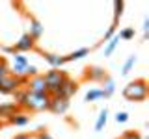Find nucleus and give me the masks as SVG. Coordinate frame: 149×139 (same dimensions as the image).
Returning <instances> with one entry per match:
<instances>
[{
    "mask_svg": "<svg viewBox=\"0 0 149 139\" xmlns=\"http://www.w3.org/2000/svg\"><path fill=\"white\" fill-rule=\"evenodd\" d=\"M86 80H91V82H104L106 78V72H104V69H101V67H90V69H86Z\"/></svg>",
    "mask_w": 149,
    "mask_h": 139,
    "instance_id": "nucleus-10",
    "label": "nucleus"
},
{
    "mask_svg": "<svg viewBox=\"0 0 149 139\" xmlns=\"http://www.w3.org/2000/svg\"><path fill=\"white\" fill-rule=\"evenodd\" d=\"M13 139H37L36 136H30V133H19V136H15Z\"/></svg>",
    "mask_w": 149,
    "mask_h": 139,
    "instance_id": "nucleus-26",
    "label": "nucleus"
},
{
    "mask_svg": "<svg viewBox=\"0 0 149 139\" xmlns=\"http://www.w3.org/2000/svg\"><path fill=\"white\" fill-rule=\"evenodd\" d=\"M123 8H125V4L121 2V0H116V2H114V22H116V24H118L121 13H123Z\"/></svg>",
    "mask_w": 149,
    "mask_h": 139,
    "instance_id": "nucleus-19",
    "label": "nucleus"
},
{
    "mask_svg": "<svg viewBox=\"0 0 149 139\" xmlns=\"http://www.w3.org/2000/svg\"><path fill=\"white\" fill-rule=\"evenodd\" d=\"M78 91V83L71 80V78H67L62 85H60V89L56 91V95L54 96H60V98H65V100H69L71 96H74V93Z\"/></svg>",
    "mask_w": 149,
    "mask_h": 139,
    "instance_id": "nucleus-6",
    "label": "nucleus"
},
{
    "mask_svg": "<svg viewBox=\"0 0 149 139\" xmlns=\"http://www.w3.org/2000/svg\"><path fill=\"white\" fill-rule=\"evenodd\" d=\"M118 35H119V39L129 41V39H132V37H134V30H132V28H125V30H121Z\"/></svg>",
    "mask_w": 149,
    "mask_h": 139,
    "instance_id": "nucleus-21",
    "label": "nucleus"
},
{
    "mask_svg": "<svg viewBox=\"0 0 149 139\" xmlns=\"http://www.w3.org/2000/svg\"><path fill=\"white\" fill-rule=\"evenodd\" d=\"M26 80L28 78H17V76H13V74L9 72L6 78L0 80V93H2V95H13L15 91H19L22 85H24Z\"/></svg>",
    "mask_w": 149,
    "mask_h": 139,
    "instance_id": "nucleus-4",
    "label": "nucleus"
},
{
    "mask_svg": "<svg viewBox=\"0 0 149 139\" xmlns=\"http://www.w3.org/2000/svg\"><path fill=\"white\" fill-rule=\"evenodd\" d=\"M119 41H121V39H119V35H114L112 39H108V43H106V46H104V56H110L112 52H114Z\"/></svg>",
    "mask_w": 149,
    "mask_h": 139,
    "instance_id": "nucleus-16",
    "label": "nucleus"
},
{
    "mask_svg": "<svg viewBox=\"0 0 149 139\" xmlns=\"http://www.w3.org/2000/svg\"><path fill=\"white\" fill-rule=\"evenodd\" d=\"M28 35L34 41H37L43 35V24H41L39 21H36V19H30V32H28Z\"/></svg>",
    "mask_w": 149,
    "mask_h": 139,
    "instance_id": "nucleus-12",
    "label": "nucleus"
},
{
    "mask_svg": "<svg viewBox=\"0 0 149 139\" xmlns=\"http://www.w3.org/2000/svg\"><path fill=\"white\" fill-rule=\"evenodd\" d=\"M43 58H45V61L50 65L52 69H60L62 65L65 63V58L63 56H58V54H50V52H47L43 54Z\"/></svg>",
    "mask_w": 149,
    "mask_h": 139,
    "instance_id": "nucleus-11",
    "label": "nucleus"
},
{
    "mask_svg": "<svg viewBox=\"0 0 149 139\" xmlns=\"http://www.w3.org/2000/svg\"><path fill=\"white\" fill-rule=\"evenodd\" d=\"M36 137H37V139H52V137H50V133H47V132H39V133H36Z\"/></svg>",
    "mask_w": 149,
    "mask_h": 139,
    "instance_id": "nucleus-27",
    "label": "nucleus"
},
{
    "mask_svg": "<svg viewBox=\"0 0 149 139\" xmlns=\"http://www.w3.org/2000/svg\"><path fill=\"white\" fill-rule=\"evenodd\" d=\"M116 26H118V24L114 22V24H112L108 30H106V34H104V41H108V39H112V37H114V34H116Z\"/></svg>",
    "mask_w": 149,
    "mask_h": 139,
    "instance_id": "nucleus-25",
    "label": "nucleus"
},
{
    "mask_svg": "<svg viewBox=\"0 0 149 139\" xmlns=\"http://www.w3.org/2000/svg\"><path fill=\"white\" fill-rule=\"evenodd\" d=\"M123 96L127 100H132V102H142L147 98V82L146 80H134V82H129L123 89Z\"/></svg>",
    "mask_w": 149,
    "mask_h": 139,
    "instance_id": "nucleus-2",
    "label": "nucleus"
},
{
    "mask_svg": "<svg viewBox=\"0 0 149 139\" xmlns=\"http://www.w3.org/2000/svg\"><path fill=\"white\" fill-rule=\"evenodd\" d=\"M9 124H15V126H24V124L30 122V115L26 113V111H19V113H15L11 119L8 120Z\"/></svg>",
    "mask_w": 149,
    "mask_h": 139,
    "instance_id": "nucleus-13",
    "label": "nucleus"
},
{
    "mask_svg": "<svg viewBox=\"0 0 149 139\" xmlns=\"http://www.w3.org/2000/svg\"><path fill=\"white\" fill-rule=\"evenodd\" d=\"M2 50H4V52H8V54H17V52H15V48H13V46H4Z\"/></svg>",
    "mask_w": 149,
    "mask_h": 139,
    "instance_id": "nucleus-29",
    "label": "nucleus"
},
{
    "mask_svg": "<svg viewBox=\"0 0 149 139\" xmlns=\"http://www.w3.org/2000/svg\"><path fill=\"white\" fill-rule=\"evenodd\" d=\"M143 32H146V37H147L149 35V19L143 21Z\"/></svg>",
    "mask_w": 149,
    "mask_h": 139,
    "instance_id": "nucleus-28",
    "label": "nucleus"
},
{
    "mask_svg": "<svg viewBox=\"0 0 149 139\" xmlns=\"http://www.w3.org/2000/svg\"><path fill=\"white\" fill-rule=\"evenodd\" d=\"M8 74H9V67L6 65V61L2 59V61H0V80H2V78H6Z\"/></svg>",
    "mask_w": 149,
    "mask_h": 139,
    "instance_id": "nucleus-22",
    "label": "nucleus"
},
{
    "mask_svg": "<svg viewBox=\"0 0 149 139\" xmlns=\"http://www.w3.org/2000/svg\"><path fill=\"white\" fill-rule=\"evenodd\" d=\"M24 89L28 93H39V95H45L47 93V82H45L43 74H37V76L28 78L26 83H24ZM47 95H49V93H47Z\"/></svg>",
    "mask_w": 149,
    "mask_h": 139,
    "instance_id": "nucleus-5",
    "label": "nucleus"
},
{
    "mask_svg": "<svg viewBox=\"0 0 149 139\" xmlns=\"http://www.w3.org/2000/svg\"><path fill=\"white\" fill-rule=\"evenodd\" d=\"M116 120H118L119 124L121 122H127V120H129V113H127V111H119V113L116 115Z\"/></svg>",
    "mask_w": 149,
    "mask_h": 139,
    "instance_id": "nucleus-23",
    "label": "nucleus"
},
{
    "mask_svg": "<svg viewBox=\"0 0 149 139\" xmlns=\"http://www.w3.org/2000/svg\"><path fill=\"white\" fill-rule=\"evenodd\" d=\"M49 109L52 111V113H56V115H63L65 111L69 109V100L60 98V96H50Z\"/></svg>",
    "mask_w": 149,
    "mask_h": 139,
    "instance_id": "nucleus-8",
    "label": "nucleus"
},
{
    "mask_svg": "<svg viewBox=\"0 0 149 139\" xmlns=\"http://www.w3.org/2000/svg\"><path fill=\"white\" fill-rule=\"evenodd\" d=\"M49 102H50V95H39V93H28L24 89V96L19 102V108L24 111H45L49 109Z\"/></svg>",
    "mask_w": 149,
    "mask_h": 139,
    "instance_id": "nucleus-1",
    "label": "nucleus"
},
{
    "mask_svg": "<svg viewBox=\"0 0 149 139\" xmlns=\"http://www.w3.org/2000/svg\"><path fill=\"white\" fill-rule=\"evenodd\" d=\"M28 63L30 61H28L26 56L15 54L13 56V65H11V69H9V72H11L13 76H17V78H24V69H26Z\"/></svg>",
    "mask_w": 149,
    "mask_h": 139,
    "instance_id": "nucleus-7",
    "label": "nucleus"
},
{
    "mask_svg": "<svg viewBox=\"0 0 149 139\" xmlns=\"http://www.w3.org/2000/svg\"><path fill=\"white\" fill-rule=\"evenodd\" d=\"M0 61H2V58H0Z\"/></svg>",
    "mask_w": 149,
    "mask_h": 139,
    "instance_id": "nucleus-30",
    "label": "nucleus"
},
{
    "mask_svg": "<svg viewBox=\"0 0 149 139\" xmlns=\"http://www.w3.org/2000/svg\"><path fill=\"white\" fill-rule=\"evenodd\" d=\"M106 119H108V109H102L101 113H99V119H97V122H95V130L99 132V130H102V126L106 124Z\"/></svg>",
    "mask_w": 149,
    "mask_h": 139,
    "instance_id": "nucleus-18",
    "label": "nucleus"
},
{
    "mask_svg": "<svg viewBox=\"0 0 149 139\" xmlns=\"http://www.w3.org/2000/svg\"><path fill=\"white\" fill-rule=\"evenodd\" d=\"M13 48H15V52H17V54L30 52V50H34V48H36V41L32 39V37L28 35V34H24V35H22L21 39H19L17 43H15V46H13Z\"/></svg>",
    "mask_w": 149,
    "mask_h": 139,
    "instance_id": "nucleus-9",
    "label": "nucleus"
},
{
    "mask_svg": "<svg viewBox=\"0 0 149 139\" xmlns=\"http://www.w3.org/2000/svg\"><path fill=\"white\" fill-rule=\"evenodd\" d=\"M114 91H116V83H114V80L106 78V80H104V87H102V95H104V98L112 96V95H114Z\"/></svg>",
    "mask_w": 149,
    "mask_h": 139,
    "instance_id": "nucleus-15",
    "label": "nucleus"
},
{
    "mask_svg": "<svg viewBox=\"0 0 149 139\" xmlns=\"http://www.w3.org/2000/svg\"><path fill=\"white\" fill-rule=\"evenodd\" d=\"M90 54V48H80V50H74L69 56H65V61H77V59H82L84 56Z\"/></svg>",
    "mask_w": 149,
    "mask_h": 139,
    "instance_id": "nucleus-14",
    "label": "nucleus"
},
{
    "mask_svg": "<svg viewBox=\"0 0 149 139\" xmlns=\"http://www.w3.org/2000/svg\"><path fill=\"white\" fill-rule=\"evenodd\" d=\"M121 139H142V136H140L138 132H125L123 136H121Z\"/></svg>",
    "mask_w": 149,
    "mask_h": 139,
    "instance_id": "nucleus-24",
    "label": "nucleus"
},
{
    "mask_svg": "<svg viewBox=\"0 0 149 139\" xmlns=\"http://www.w3.org/2000/svg\"><path fill=\"white\" fill-rule=\"evenodd\" d=\"M134 63H136V56H130V58L127 59V61H125V65H123V71H121V74H129L130 72V69L134 67Z\"/></svg>",
    "mask_w": 149,
    "mask_h": 139,
    "instance_id": "nucleus-20",
    "label": "nucleus"
},
{
    "mask_svg": "<svg viewBox=\"0 0 149 139\" xmlns=\"http://www.w3.org/2000/svg\"><path fill=\"white\" fill-rule=\"evenodd\" d=\"M102 89H90L86 93V102H95V100H99L102 98Z\"/></svg>",
    "mask_w": 149,
    "mask_h": 139,
    "instance_id": "nucleus-17",
    "label": "nucleus"
},
{
    "mask_svg": "<svg viewBox=\"0 0 149 139\" xmlns=\"http://www.w3.org/2000/svg\"><path fill=\"white\" fill-rule=\"evenodd\" d=\"M45 82H47V93H49L50 96L56 95V91L60 89V85L67 80V74H65L63 71H58V69H52V71L45 72L43 74Z\"/></svg>",
    "mask_w": 149,
    "mask_h": 139,
    "instance_id": "nucleus-3",
    "label": "nucleus"
}]
</instances>
